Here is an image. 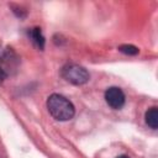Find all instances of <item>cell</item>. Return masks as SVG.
Listing matches in <instances>:
<instances>
[{
    "label": "cell",
    "mask_w": 158,
    "mask_h": 158,
    "mask_svg": "<svg viewBox=\"0 0 158 158\" xmlns=\"http://www.w3.org/2000/svg\"><path fill=\"white\" fill-rule=\"evenodd\" d=\"M47 109L52 117L57 121H68L75 114L74 105L65 96L59 94H52L48 96Z\"/></svg>",
    "instance_id": "1"
},
{
    "label": "cell",
    "mask_w": 158,
    "mask_h": 158,
    "mask_svg": "<svg viewBox=\"0 0 158 158\" xmlns=\"http://www.w3.org/2000/svg\"><path fill=\"white\" fill-rule=\"evenodd\" d=\"M17 63H19V57L16 56V53L9 47L0 46V67L6 72L7 75H9L7 69L15 68Z\"/></svg>",
    "instance_id": "4"
},
{
    "label": "cell",
    "mask_w": 158,
    "mask_h": 158,
    "mask_svg": "<svg viewBox=\"0 0 158 158\" xmlns=\"http://www.w3.org/2000/svg\"><path fill=\"white\" fill-rule=\"evenodd\" d=\"M11 7H12V11L16 14V16H17V17H20V19L26 17L27 11H26L22 6H19V5H14V4H11Z\"/></svg>",
    "instance_id": "8"
},
{
    "label": "cell",
    "mask_w": 158,
    "mask_h": 158,
    "mask_svg": "<svg viewBox=\"0 0 158 158\" xmlns=\"http://www.w3.org/2000/svg\"><path fill=\"white\" fill-rule=\"evenodd\" d=\"M105 100H106L107 105L111 109L118 110V109H121L125 105L126 98H125L123 91L120 88H117V86H110L105 91Z\"/></svg>",
    "instance_id": "3"
},
{
    "label": "cell",
    "mask_w": 158,
    "mask_h": 158,
    "mask_svg": "<svg viewBox=\"0 0 158 158\" xmlns=\"http://www.w3.org/2000/svg\"><path fill=\"white\" fill-rule=\"evenodd\" d=\"M144 120H146V123H147L152 130H157V128H158V107L153 106V107L148 109V110L146 111Z\"/></svg>",
    "instance_id": "6"
},
{
    "label": "cell",
    "mask_w": 158,
    "mask_h": 158,
    "mask_svg": "<svg viewBox=\"0 0 158 158\" xmlns=\"http://www.w3.org/2000/svg\"><path fill=\"white\" fill-rule=\"evenodd\" d=\"M7 78V74H6V72L0 67V83H2L5 79Z\"/></svg>",
    "instance_id": "9"
},
{
    "label": "cell",
    "mask_w": 158,
    "mask_h": 158,
    "mask_svg": "<svg viewBox=\"0 0 158 158\" xmlns=\"http://www.w3.org/2000/svg\"><path fill=\"white\" fill-rule=\"evenodd\" d=\"M116 158H131V157H128V156H126V154H121V156H118V157H116Z\"/></svg>",
    "instance_id": "10"
},
{
    "label": "cell",
    "mask_w": 158,
    "mask_h": 158,
    "mask_svg": "<svg viewBox=\"0 0 158 158\" xmlns=\"http://www.w3.org/2000/svg\"><path fill=\"white\" fill-rule=\"evenodd\" d=\"M62 77L69 81L70 84H74V85H83L85 84L90 75L88 73V70L79 65V64H75V63H70V64H67L62 68Z\"/></svg>",
    "instance_id": "2"
},
{
    "label": "cell",
    "mask_w": 158,
    "mask_h": 158,
    "mask_svg": "<svg viewBox=\"0 0 158 158\" xmlns=\"http://www.w3.org/2000/svg\"><path fill=\"white\" fill-rule=\"evenodd\" d=\"M118 51L125 54H128V56H135V54H138V52H139V49L132 44H121L118 47Z\"/></svg>",
    "instance_id": "7"
},
{
    "label": "cell",
    "mask_w": 158,
    "mask_h": 158,
    "mask_svg": "<svg viewBox=\"0 0 158 158\" xmlns=\"http://www.w3.org/2000/svg\"><path fill=\"white\" fill-rule=\"evenodd\" d=\"M27 35H28L31 42H32L38 49L43 51V48H44V42H46V41H44V36H43L41 28H40V27H32V28H28Z\"/></svg>",
    "instance_id": "5"
}]
</instances>
